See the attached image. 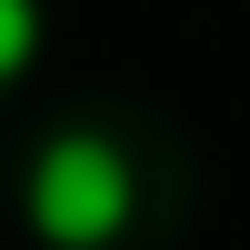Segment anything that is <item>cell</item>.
Segmentation results:
<instances>
[{"label":"cell","instance_id":"1","mask_svg":"<svg viewBox=\"0 0 250 250\" xmlns=\"http://www.w3.org/2000/svg\"><path fill=\"white\" fill-rule=\"evenodd\" d=\"M120 220H130V170H120V150L90 140V130H60L50 150H40V170H30V230L50 250H100V240H120Z\"/></svg>","mask_w":250,"mask_h":250},{"label":"cell","instance_id":"2","mask_svg":"<svg viewBox=\"0 0 250 250\" xmlns=\"http://www.w3.org/2000/svg\"><path fill=\"white\" fill-rule=\"evenodd\" d=\"M40 50V0H0V80H20Z\"/></svg>","mask_w":250,"mask_h":250}]
</instances>
